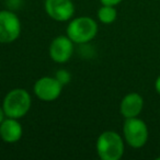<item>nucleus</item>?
Wrapping results in <instances>:
<instances>
[{
	"mask_svg": "<svg viewBox=\"0 0 160 160\" xmlns=\"http://www.w3.org/2000/svg\"><path fill=\"white\" fill-rule=\"evenodd\" d=\"M32 99L30 93L22 88L12 89L6 94L2 102L6 116L13 118H21L28 114L31 109Z\"/></svg>",
	"mask_w": 160,
	"mask_h": 160,
	"instance_id": "1",
	"label": "nucleus"
},
{
	"mask_svg": "<svg viewBox=\"0 0 160 160\" xmlns=\"http://www.w3.org/2000/svg\"><path fill=\"white\" fill-rule=\"evenodd\" d=\"M144 108V99L136 92L128 93L122 99L120 105V112L125 118H136L140 114Z\"/></svg>",
	"mask_w": 160,
	"mask_h": 160,
	"instance_id": "10",
	"label": "nucleus"
},
{
	"mask_svg": "<svg viewBox=\"0 0 160 160\" xmlns=\"http://www.w3.org/2000/svg\"><path fill=\"white\" fill-rule=\"evenodd\" d=\"M21 34V22L14 12L2 10L0 11V43H12Z\"/></svg>",
	"mask_w": 160,
	"mask_h": 160,
	"instance_id": "5",
	"label": "nucleus"
},
{
	"mask_svg": "<svg viewBox=\"0 0 160 160\" xmlns=\"http://www.w3.org/2000/svg\"><path fill=\"white\" fill-rule=\"evenodd\" d=\"M123 0H100V2L102 3V5H105V6H113V7H115V6L120 5L121 2H122Z\"/></svg>",
	"mask_w": 160,
	"mask_h": 160,
	"instance_id": "13",
	"label": "nucleus"
},
{
	"mask_svg": "<svg viewBox=\"0 0 160 160\" xmlns=\"http://www.w3.org/2000/svg\"><path fill=\"white\" fill-rule=\"evenodd\" d=\"M55 78L59 81L60 83H62V86L69 83L70 82V80H71L70 73H69V71L66 70V69H59V70H57Z\"/></svg>",
	"mask_w": 160,
	"mask_h": 160,
	"instance_id": "12",
	"label": "nucleus"
},
{
	"mask_svg": "<svg viewBox=\"0 0 160 160\" xmlns=\"http://www.w3.org/2000/svg\"><path fill=\"white\" fill-rule=\"evenodd\" d=\"M118 12H116L115 7L113 6H105L102 5V7L98 11V19L100 22L104 24H111L116 20Z\"/></svg>",
	"mask_w": 160,
	"mask_h": 160,
	"instance_id": "11",
	"label": "nucleus"
},
{
	"mask_svg": "<svg viewBox=\"0 0 160 160\" xmlns=\"http://www.w3.org/2000/svg\"><path fill=\"white\" fill-rule=\"evenodd\" d=\"M64 86L56 79L55 77H48L45 76L40 79H38L34 83V93L44 102H52L58 99V97L62 93V90Z\"/></svg>",
	"mask_w": 160,
	"mask_h": 160,
	"instance_id": "6",
	"label": "nucleus"
},
{
	"mask_svg": "<svg viewBox=\"0 0 160 160\" xmlns=\"http://www.w3.org/2000/svg\"><path fill=\"white\" fill-rule=\"evenodd\" d=\"M98 24L90 17H78L69 22L66 35L77 44H86L96 38Z\"/></svg>",
	"mask_w": 160,
	"mask_h": 160,
	"instance_id": "3",
	"label": "nucleus"
},
{
	"mask_svg": "<svg viewBox=\"0 0 160 160\" xmlns=\"http://www.w3.org/2000/svg\"><path fill=\"white\" fill-rule=\"evenodd\" d=\"M6 118H7V116H6V113H5V111H3L2 105H0V124H1V122H2Z\"/></svg>",
	"mask_w": 160,
	"mask_h": 160,
	"instance_id": "14",
	"label": "nucleus"
},
{
	"mask_svg": "<svg viewBox=\"0 0 160 160\" xmlns=\"http://www.w3.org/2000/svg\"><path fill=\"white\" fill-rule=\"evenodd\" d=\"M155 88H156V90H157V92H158V93L160 94V76L157 78V80H156Z\"/></svg>",
	"mask_w": 160,
	"mask_h": 160,
	"instance_id": "15",
	"label": "nucleus"
},
{
	"mask_svg": "<svg viewBox=\"0 0 160 160\" xmlns=\"http://www.w3.org/2000/svg\"><path fill=\"white\" fill-rule=\"evenodd\" d=\"M96 148L102 160H118L124 153V142L116 132L105 131L99 135Z\"/></svg>",
	"mask_w": 160,
	"mask_h": 160,
	"instance_id": "2",
	"label": "nucleus"
},
{
	"mask_svg": "<svg viewBox=\"0 0 160 160\" xmlns=\"http://www.w3.org/2000/svg\"><path fill=\"white\" fill-rule=\"evenodd\" d=\"M49 57L58 64L70 59L73 53V42L67 35H60L52 41L48 48Z\"/></svg>",
	"mask_w": 160,
	"mask_h": 160,
	"instance_id": "8",
	"label": "nucleus"
},
{
	"mask_svg": "<svg viewBox=\"0 0 160 160\" xmlns=\"http://www.w3.org/2000/svg\"><path fill=\"white\" fill-rule=\"evenodd\" d=\"M123 134L126 142L133 148H140L145 146L148 139V128L146 123L137 116L125 118Z\"/></svg>",
	"mask_w": 160,
	"mask_h": 160,
	"instance_id": "4",
	"label": "nucleus"
},
{
	"mask_svg": "<svg viewBox=\"0 0 160 160\" xmlns=\"http://www.w3.org/2000/svg\"><path fill=\"white\" fill-rule=\"evenodd\" d=\"M23 129L18 118H6L0 124V138L5 142L12 144L21 139Z\"/></svg>",
	"mask_w": 160,
	"mask_h": 160,
	"instance_id": "9",
	"label": "nucleus"
},
{
	"mask_svg": "<svg viewBox=\"0 0 160 160\" xmlns=\"http://www.w3.org/2000/svg\"><path fill=\"white\" fill-rule=\"evenodd\" d=\"M45 11L53 20L57 22H66L72 18L75 6L71 0H46Z\"/></svg>",
	"mask_w": 160,
	"mask_h": 160,
	"instance_id": "7",
	"label": "nucleus"
}]
</instances>
